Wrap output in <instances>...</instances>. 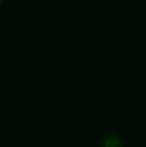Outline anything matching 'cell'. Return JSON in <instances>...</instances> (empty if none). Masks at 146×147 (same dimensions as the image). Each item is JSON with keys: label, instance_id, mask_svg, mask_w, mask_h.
<instances>
[{"label": "cell", "instance_id": "obj_1", "mask_svg": "<svg viewBox=\"0 0 146 147\" xmlns=\"http://www.w3.org/2000/svg\"><path fill=\"white\" fill-rule=\"evenodd\" d=\"M102 147H121V141L117 136L109 135L104 138Z\"/></svg>", "mask_w": 146, "mask_h": 147}, {"label": "cell", "instance_id": "obj_2", "mask_svg": "<svg viewBox=\"0 0 146 147\" xmlns=\"http://www.w3.org/2000/svg\"><path fill=\"white\" fill-rule=\"evenodd\" d=\"M2 2H3V0H0V4H1V3H2Z\"/></svg>", "mask_w": 146, "mask_h": 147}]
</instances>
